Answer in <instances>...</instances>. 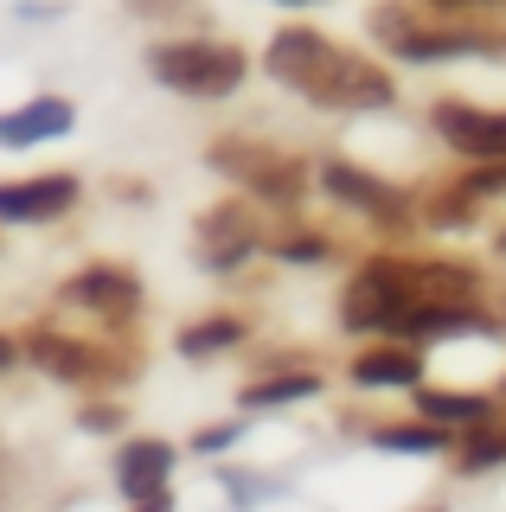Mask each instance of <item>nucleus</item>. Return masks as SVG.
Listing matches in <instances>:
<instances>
[{
	"label": "nucleus",
	"instance_id": "nucleus-1",
	"mask_svg": "<svg viewBox=\"0 0 506 512\" xmlns=\"http://www.w3.org/2000/svg\"><path fill=\"white\" fill-rule=\"evenodd\" d=\"M148 77L193 103H225L250 84V52L231 39H161L148 45Z\"/></svg>",
	"mask_w": 506,
	"mask_h": 512
},
{
	"label": "nucleus",
	"instance_id": "nucleus-2",
	"mask_svg": "<svg viewBox=\"0 0 506 512\" xmlns=\"http://www.w3.org/2000/svg\"><path fill=\"white\" fill-rule=\"evenodd\" d=\"M205 167L225 173L250 205H276V212H295L314 186L302 154H282L270 141H250V135H218L212 148H205Z\"/></svg>",
	"mask_w": 506,
	"mask_h": 512
},
{
	"label": "nucleus",
	"instance_id": "nucleus-3",
	"mask_svg": "<svg viewBox=\"0 0 506 512\" xmlns=\"http://www.w3.org/2000/svg\"><path fill=\"white\" fill-rule=\"evenodd\" d=\"M302 96L314 109H334V116H378V109L398 103V84H391L385 64H372V58L340 52V45H334V58L321 64V77H314Z\"/></svg>",
	"mask_w": 506,
	"mask_h": 512
},
{
	"label": "nucleus",
	"instance_id": "nucleus-4",
	"mask_svg": "<svg viewBox=\"0 0 506 512\" xmlns=\"http://www.w3.org/2000/svg\"><path fill=\"white\" fill-rule=\"evenodd\" d=\"M314 186H321L334 205H346L353 218H372V224H385V231L410 224V212H417V199H410L404 186H391L385 173L359 167V160H340V154L314 167Z\"/></svg>",
	"mask_w": 506,
	"mask_h": 512
},
{
	"label": "nucleus",
	"instance_id": "nucleus-5",
	"mask_svg": "<svg viewBox=\"0 0 506 512\" xmlns=\"http://www.w3.org/2000/svg\"><path fill=\"white\" fill-rule=\"evenodd\" d=\"M193 250H199V269H212V276H231V269H244L250 256L263 250L257 205H250V199H225V205H212V212H199V224H193Z\"/></svg>",
	"mask_w": 506,
	"mask_h": 512
},
{
	"label": "nucleus",
	"instance_id": "nucleus-6",
	"mask_svg": "<svg viewBox=\"0 0 506 512\" xmlns=\"http://www.w3.org/2000/svg\"><path fill=\"white\" fill-rule=\"evenodd\" d=\"M20 359H26V365H39V372H52L58 384H103V378H116V372H122V365L109 359L97 340H77V333L45 327V320L20 333Z\"/></svg>",
	"mask_w": 506,
	"mask_h": 512
},
{
	"label": "nucleus",
	"instance_id": "nucleus-7",
	"mask_svg": "<svg viewBox=\"0 0 506 512\" xmlns=\"http://www.w3.org/2000/svg\"><path fill=\"white\" fill-rule=\"evenodd\" d=\"M430 128H436L442 148L474 160V167L506 160V109H481V103H455V96H442V103H430Z\"/></svg>",
	"mask_w": 506,
	"mask_h": 512
},
{
	"label": "nucleus",
	"instance_id": "nucleus-8",
	"mask_svg": "<svg viewBox=\"0 0 506 512\" xmlns=\"http://www.w3.org/2000/svg\"><path fill=\"white\" fill-rule=\"evenodd\" d=\"M58 301L97 314L103 327H129L141 314V282H135V269H122V263H84L77 276H65Z\"/></svg>",
	"mask_w": 506,
	"mask_h": 512
},
{
	"label": "nucleus",
	"instance_id": "nucleus-9",
	"mask_svg": "<svg viewBox=\"0 0 506 512\" xmlns=\"http://www.w3.org/2000/svg\"><path fill=\"white\" fill-rule=\"evenodd\" d=\"M84 199L77 173H33V180H0V224H52Z\"/></svg>",
	"mask_w": 506,
	"mask_h": 512
},
{
	"label": "nucleus",
	"instance_id": "nucleus-10",
	"mask_svg": "<svg viewBox=\"0 0 506 512\" xmlns=\"http://www.w3.org/2000/svg\"><path fill=\"white\" fill-rule=\"evenodd\" d=\"M500 52H506V39L487 32V26H423L417 20L391 58H404V64H449V58H500Z\"/></svg>",
	"mask_w": 506,
	"mask_h": 512
},
{
	"label": "nucleus",
	"instance_id": "nucleus-11",
	"mask_svg": "<svg viewBox=\"0 0 506 512\" xmlns=\"http://www.w3.org/2000/svg\"><path fill=\"white\" fill-rule=\"evenodd\" d=\"M327 58H334V39H327L321 26H282L276 39H270V52H263V71H270L282 90L302 96L314 77H321Z\"/></svg>",
	"mask_w": 506,
	"mask_h": 512
},
{
	"label": "nucleus",
	"instance_id": "nucleus-12",
	"mask_svg": "<svg viewBox=\"0 0 506 512\" xmlns=\"http://www.w3.org/2000/svg\"><path fill=\"white\" fill-rule=\"evenodd\" d=\"M173 468H180V448H173L167 436H135V442L116 448V487H122L129 506L148 500V493H167Z\"/></svg>",
	"mask_w": 506,
	"mask_h": 512
},
{
	"label": "nucleus",
	"instance_id": "nucleus-13",
	"mask_svg": "<svg viewBox=\"0 0 506 512\" xmlns=\"http://www.w3.org/2000/svg\"><path fill=\"white\" fill-rule=\"evenodd\" d=\"M77 128L71 96H26L20 109L0 116V148H39V141H58Z\"/></svg>",
	"mask_w": 506,
	"mask_h": 512
},
{
	"label": "nucleus",
	"instance_id": "nucleus-14",
	"mask_svg": "<svg viewBox=\"0 0 506 512\" xmlns=\"http://www.w3.org/2000/svg\"><path fill=\"white\" fill-rule=\"evenodd\" d=\"M423 372H430L423 346H410V340H385V346L353 352V384H366V391H417Z\"/></svg>",
	"mask_w": 506,
	"mask_h": 512
},
{
	"label": "nucleus",
	"instance_id": "nucleus-15",
	"mask_svg": "<svg viewBox=\"0 0 506 512\" xmlns=\"http://www.w3.org/2000/svg\"><path fill=\"white\" fill-rule=\"evenodd\" d=\"M244 340H250V320L205 314V320H186V327L173 333V352H180V359H218V352H237Z\"/></svg>",
	"mask_w": 506,
	"mask_h": 512
},
{
	"label": "nucleus",
	"instance_id": "nucleus-16",
	"mask_svg": "<svg viewBox=\"0 0 506 512\" xmlns=\"http://www.w3.org/2000/svg\"><path fill=\"white\" fill-rule=\"evenodd\" d=\"M417 416L436 429H468V423H494V397L481 391H436V384H417Z\"/></svg>",
	"mask_w": 506,
	"mask_h": 512
},
{
	"label": "nucleus",
	"instance_id": "nucleus-17",
	"mask_svg": "<svg viewBox=\"0 0 506 512\" xmlns=\"http://www.w3.org/2000/svg\"><path fill=\"white\" fill-rule=\"evenodd\" d=\"M321 397V372H270V378H250L237 391L244 410H289V404H308Z\"/></svg>",
	"mask_w": 506,
	"mask_h": 512
},
{
	"label": "nucleus",
	"instance_id": "nucleus-18",
	"mask_svg": "<svg viewBox=\"0 0 506 512\" xmlns=\"http://www.w3.org/2000/svg\"><path fill=\"white\" fill-rule=\"evenodd\" d=\"M455 429H436V423H378L372 429V448L378 455H449Z\"/></svg>",
	"mask_w": 506,
	"mask_h": 512
},
{
	"label": "nucleus",
	"instance_id": "nucleus-19",
	"mask_svg": "<svg viewBox=\"0 0 506 512\" xmlns=\"http://www.w3.org/2000/svg\"><path fill=\"white\" fill-rule=\"evenodd\" d=\"M449 455H455V474H487V468L506 461V429L500 423H468V429H455Z\"/></svg>",
	"mask_w": 506,
	"mask_h": 512
},
{
	"label": "nucleus",
	"instance_id": "nucleus-20",
	"mask_svg": "<svg viewBox=\"0 0 506 512\" xmlns=\"http://www.w3.org/2000/svg\"><path fill=\"white\" fill-rule=\"evenodd\" d=\"M263 250H270L276 263H327V256H334L327 231H308V224H289V231L263 237Z\"/></svg>",
	"mask_w": 506,
	"mask_h": 512
},
{
	"label": "nucleus",
	"instance_id": "nucleus-21",
	"mask_svg": "<svg viewBox=\"0 0 506 512\" xmlns=\"http://www.w3.org/2000/svg\"><path fill=\"white\" fill-rule=\"evenodd\" d=\"M474 205H481V199H468L462 186H442L436 199L423 205V224H436V231H462V224L474 218Z\"/></svg>",
	"mask_w": 506,
	"mask_h": 512
},
{
	"label": "nucleus",
	"instance_id": "nucleus-22",
	"mask_svg": "<svg viewBox=\"0 0 506 512\" xmlns=\"http://www.w3.org/2000/svg\"><path fill=\"white\" fill-rule=\"evenodd\" d=\"M372 39L378 45H385V52H398V45H404V32L410 26H417V13H410V0H385V7H372Z\"/></svg>",
	"mask_w": 506,
	"mask_h": 512
},
{
	"label": "nucleus",
	"instance_id": "nucleus-23",
	"mask_svg": "<svg viewBox=\"0 0 506 512\" xmlns=\"http://www.w3.org/2000/svg\"><path fill=\"white\" fill-rule=\"evenodd\" d=\"M468 192V199H506V160H487V167H474L468 180H455Z\"/></svg>",
	"mask_w": 506,
	"mask_h": 512
},
{
	"label": "nucleus",
	"instance_id": "nucleus-24",
	"mask_svg": "<svg viewBox=\"0 0 506 512\" xmlns=\"http://www.w3.org/2000/svg\"><path fill=\"white\" fill-rule=\"evenodd\" d=\"M218 480H225V493H231L237 506H263V500H270V493H276L270 480H250L244 468H225V474H218Z\"/></svg>",
	"mask_w": 506,
	"mask_h": 512
},
{
	"label": "nucleus",
	"instance_id": "nucleus-25",
	"mask_svg": "<svg viewBox=\"0 0 506 512\" xmlns=\"http://www.w3.org/2000/svg\"><path fill=\"white\" fill-rule=\"evenodd\" d=\"M77 429H90V436H116V429H122V404H84V410H77Z\"/></svg>",
	"mask_w": 506,
	"mask_h": 512
},
{
	"label": "nucleus",
	"instance_id": "nucleus-26",
	"mask_svg": "<svg viewBox=\"0 0 506 512\" xmlns=\"http://www.w3.org/2000/svg\"><path fill=\"white\" fill-rule=\"evenodd\" d=\"M231 442H244V423H212V429L193 436V455H225Z\"/></svg>",
	"mask_w": 506,
	"mask_h": 512
},
{
	"label": "nucleus",
	"instance_id": "nucleus-27",
	"mask_svg": "<svg viewBox=\"0 0 506 512\" xmlns=\"http://www.w3.org/2000/svg\"><path fill=\"white\" fill-rule=\"evenodd\" d=\"M13 365H20V340H13V333H0V372H13Z\"/></svg>",
	"mask_w": 506,
	"mask_h": 512
},
{
	"label": "nucleus",
	"instance_id": "nucleus-28",
	"mask_svg": "<svg viewBox=\"0 0 506 512\" xmlns=\"http://www.w3.org/2000/svg\"><path fill=\"white\" fill-rule=\"evenodd\" d=\"M135 512H173V493H148V500H135Z\"/></svg>",
	"mask_w": 506,
	"mask_h": 512
},
{
	"label": "nucleus",
	"instance_id": "nucleus-29",
	"mask_svg": "<svg viewBox=\"0 0 506 512\" xmlns=\"http://www.w3.org/2000/svg\"><path fill=\"white\" fill-rule=\"evenodd\" d=\"M423 7H449L455 13V7H494V0H423Z\"/></svg>",
	"mask_w": 506,
	"mask_h": 512
},
{
	"label": "nucleus",
	"instance_id": "nucleus-30",
	"mask_svg": "<svg viewBox=\"0 0 506 512\" xmlns=\"http://www.w3.org/2000/svg\"><path fill=\"white\" fill-rule=\"evenodd\" d=\"M276 7H321V0H276Z\"/></svg>",
	"mask_w": 506,
	"mask_h": 512
},
{
	"label": "nucleus",
	"instance_id": "nucleus-31",
	"mask_svg": "<svg viewBox=\"0 0 506 512\" xmlns=\"http://www.w3.org/2000/svg\"><path fill=\"white\" fill-rule=\"evenodd\" d=\"M494 250H500V256H506V231H500V237H494Z\"/></svg>",
	"mask_w": 506,
	"mask_h": 512
},
{
	"label": "nucleus",
	"instance_id": "nucleus-32",
	"mask_svg": "<svg viewBox=\"0 0 506 512\" xmlns=\"http://www.w3.org/2000/svg\"><path fill=\"white\" fill-rule=\"evenodd\" d=\"M423 512H449V506H423Z\"/></svg>",
	"mask_w": 506,
	"mask_h": 512
}]
</instances>
